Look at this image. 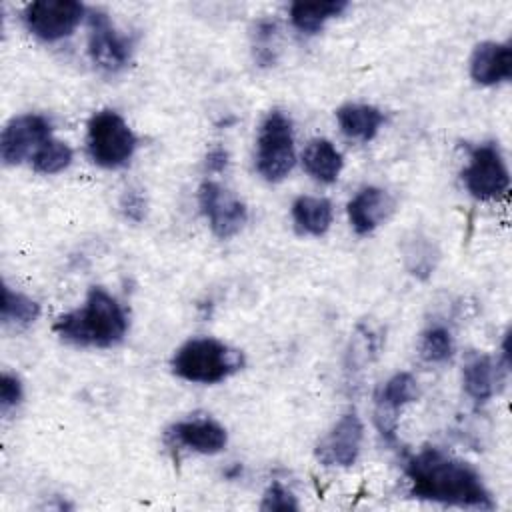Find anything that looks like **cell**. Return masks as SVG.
Returning <instances> with one entry per match:
<instances>
[{"label":"cell","instance_id":"obj_1","mask_svg":"<svg viewBox=\"0 0 512 512\" xmlns=\"http://www.w3.org/2000/svg\"><path fill=\"white\" fill-rule=\"evenodd\" d=\"M404 474L412 498L456 508L492 510L494 500L478 470L436 446L408 456Z\"/></svg>","mask_w":512,"mask_h":512},{"label":"cell","instance_id":"obj_2","mask_svg":"<svg viewBox=\"0 0 512 512\" xmlns=\"http://www.w3.org/2000/svg\"><path fill=\"white\" fill-rule=\"evenodd\" d=\"M130 320L126 308L102 286H92L84 304L60 314L54 332L60 340L80 348H112L124 340Z\"/></svg>","mask_w":512,"mask_h":512},{"label":"cell","instance_id":"obj_3","mask_svg":"<svg viewBox=\"0 0 512 512\" xmlns=\"http://www.w3.org/2000/svg\"><path fill=\"white\" fill-rule=\"evenodd\" d=\"M244 354L222 340L190 338L172 354L174 376L192 384H218L242 370Z\"/></svg>","mask_w":512,"mask_h":512},{"label":"cell","instance_id":"obj_4","mask_svg":"<svg viewBox=\"0 0 512 512\" xmlns=\"http://www.w3.org/2000/svg\"><path fill=\"white\" fill-rule=\"evenodd\" d=\"M138 146V138L128 122L110 108L90 116L86 126V150L90 160L106 170L122 168L130 162Z\"/></svg>","mask_w":512,"mask_h":512},{"label":"cell","instance_id":"obj_5","mask_svg":"<svg viewBox=\"0 0 512 512\" xmlns=\"http://www.w3.org/2000/svg\"><path fill=\"white\" fill-rule=\"evenodd\" d=\"M296 164L292 120L282 110H270L256 136L254 166L266 182H282Z\"/></svg>","mask_w":512,"mask_h":512},{"label":"cell","instance_id":"obj_6","mask_svg":"<svg viewBox=\"0 0 512 512\" xmlns=\"http://www.w3.org/2000/svg\"><path fill=\"white\" fill-rule=\"evenodd\" d=\"M462 182L466 192L480 202H494L508 194L510 172L498 144L482 142L470 148Z\"/></svg>","mask_w":512,"mask_h":512},{"label":"cell","instance_id":"obj_7","mask_svg":"<svg viewBox=\"0 0 512 512\" xmlns=\"http://www.w3.org/2000/svg\"><path fill=\"white\" fill-rule=\"evenodd\" d=\"M86 14V6L74 0H36L24 8L22 22L42 42H58L72 36Z\"/></svg>","mask_w":512,"mask_h":512},{"label":"cell","instance_id":"obj_8","mask_svg":"<svg viewBox=\"0 0 512 512\" xmlns=\"http://www.w3.org/2000/svg\"><path fill=\"white\" fill-rule=\"evenodd\" d=\"M88 54L96 68L116 74L132 58V40L114 26L106 12L92 10L88 12Z\"/></svg>","mask_w":512,"mask_h":512},{"label":"cell","instance_id":"obj_9","mask_svg":"<svg viewBox=\"0 0 512 512\" xmlns=\"http://www.w3.org/2000/svg\"><path fill=\"white\" fill-rule=\"evenodd\" d=\"M198 206L212 234L220 240L236 236L248 222L246 204L228 188L214 180H204L198 188Z\"/></svg>","mask_w":512,"mask_h":512},{"label":"cell","instance_id":"obj_10","mask_svg":"<svg viewBox=\"0 0 512 512\" xmlns=\"http://www.w3.org/2000/svg\"><path fill=\"white\" fill-rule=\"evenodd\" d=\"M364 442V424L358 414L348 412L318 440L314 456L328 468H350L356 464Z\"/></svg>","mask_w":512,"mask_h":512},{"label":"cell","instance_id":"obj_11","mask_svg":"<svg viewBox=\"0 0 512 512\" xmlns=\"http://www.w3.org/2000/svg\"><path fill=\"white\" fill-rule=\"evenodd\" d=\"M52 138V122L42 114L14 116L0 136V158L8 166H16Z\"/></svg>","mask_w":512,"mask_h":512},{"label":"cell","instance_id":"obj_12","mask_svg":"<svg viewBox=\"0 0 512 512\" xmlns=\"http://www.w3.org/2000/svg\"><path fill=\"white\" fill-rule=\"evenodd\" d=\"M418 382L410 372L392 374L376 392L374 424L386 442H396L400 412L418 400Z\"/></svg>","mask_w":512,"mask_h":512},{"label":"cell","instance_id":"obj_13","mask_svg":"<svg viewBox=\"0 0 512 512\" xmlns=\"http://www.w3.org/2000/svg\"><path fill=\"white\" fill-rule=\"evenodd\" d=\"M508 370L510 364L500 356L494 358L484 352H470L462 366V388L476 406H482L498 394Z\"/></svg>","mask_w":512,"mask_h":512},{"label":"cell","instance_id":"obj_14","mask_svg":"<svg viewBox=\"0 0 512 512\" xmlns=\"http://www.w3.org/2000/svg\"><path fill=\"white\" fill-rule=\"evenodd\" d=\"M166 440L174 448H186L196 454L212 456L226 448L228 432L210 416H190L172 424L166 430Z\"/></svg>","mask_w":512,"mask_h":512},{"label":"cell","instance_id":"obj_15","mask_svg":"<svg viewBox=\"0 0 512 512\" xmlns=\"http://www.w3.org/2000/svg\"><path fill=\"white\" fill-rule=\"evenodd\" d=\"M394 198L390 192L378 186L360 188L346 206L348 222L358 236L372 234L382 222H386L394 212Z\"/></svg>","mask_w":512,"mask_h":512},{"label":"cell","instance_id":"obj_16","mask_svg":"<svg viewBox=\"0 0 512 512\" xmlns=\"http://www.w3.org/2000/svg\"><path fill=\"white\" fill-rule=\"evenodd\" d=\"M470 76L476 84L496 86L512 76V48L508 42H480L470 56Z\"/></svg>","mask_w":512,"mask_h":512},{"label":"cell","instance_id":"obj_17","mask_svg":"<svg viewBox=\"0 0 512 512\" xmlns=\"http://www.w3.org/2000/svg\"><path fill=\"white\" fill-rule=\"evenodd\" d=\"M336 122L346 138L370 142L384 124V112L372 104L348 102L336 110Z\"/></svg>","mask_w":512,"mask_h":512},{"label":"cell","instance_id":"obj_18","mask_svg":"<svg viewBox=\"0 0 512 512\" xmlns=\"http://www.w3.org/2000/svg\"><path fill=\"white\" fill-rule=\"evenodd\" d=\"M302 166L316 182L334 184L344 168V158L328 138H312L302 152Z\"/></svg>","mask_w":512,"mask_h":512},{"label":"cell","instance_id":"obj_19","mask_svg":"<svg viewBox=\"0 0 512 512\" xmlns=\"http://www.w3.org/2000/svg\"><path fill=\"white\" fill-rule=\"evenodd\" d=\"M290 212L296 230L308 236H324L334 220L332 202L322 196H298Z\"/></svg>","mask_w":512,"mask_h":512},{"label":"cell","instance_id":"obj_20","mask_svg":"<svg viewBox=\"0 0 512 512\" xmlns=\"http://www.w3.org/2000/svg\"><path fill=\"white\" fill-rule=\"evenodd\" d=\"M348 8L344 0L330 2H294L288 10L292 26L302 34H316L324 28V24L336 16H340Z\"/></svg>","mask_w":512,"mask_h":512},{"label":"cell","instance_id":"obj_21","mask_svg":"<svg viewBox=\"0 0 512 512\" xmlns=\"http://www.w3.org/2000/svg\"><path fill=\"white\" fill-rule=\"evenodd\" d=\"M40 312H42L40 304L34 298L22 292H16L10 286L2 288V322L4 324L26 328L38 320Z\"/></svg>","mask_w":512,"mask_h":512},{"label":"cell","instance_id":"obj_22","mask_svg":"<svg viewBox=\"0 0 512 512\" xmlns=\"http://www.w3.org/2000/svg\"><path fill=\"white\" fill-rule=\"evenodd\" d=\"M418 354L428 364H446L454 354V338L442 324L428 326L418 340Z\"/></svg>","mask_w":512,"mask_h":512},{"label":"cell","instance_id":"obj_23","mask_svg":"<svg viewBox=\"0 0 512 512\" xmlns=\"http://www.w3.org/2000/svg\"><path fill=\"white\" fill-rule=\"evenodd\" d=\"M74 160V152L72 148L58 140V138H48L30 158V164L32 168L38 172V174H58V172H64Z\"/></svg>","mask_w":512,"mask_h":512},{"label":"cell","instance_id":"obj_24","mask_svg":"<svg viewBox=\"0 0 512 512\" xmlns=\"http://www.w3.org/2000/svg\"><path fill=\"white\" fill-rule=\"evenodd\" d=\"M404 262H406V268L410 270V274L424 280L434 272L436 262H438V252L428 238L414 234L404 244Z\"/></svg>","mask_w":512,"mask_h":512},{"label":"cell","instance_id":"obj_25","mask_svg":"<svg viewBox=\"0 0 512 512\" xmlns=\"http://www.w3.org/2000/svg\"><path fill=\"white\" fill-rule=\"evenodd\" d=\"M276 36V24L272 20H260L256 24V30H254V50H256V60L262 64V66H268V64H274V46H272V40Z\"/></svg>","mask_w":512,"mask_h":512},{"label":"cell","instance_id":"obj_26","mask_svg":"<svg viewBox=\"0 0 512 512\" xmlns=\"http://www.w3.org/2000/svg\"><path fill=\"white\" fill-rule=\"evenodd\" d=\"M298 500L296 496L292 494V490H288L284 484L280 482H272L264 496H262V502H260V510H266V512H272V510H298Z\"/></svg>","mask_w":512,"mask_h":512},{"label":"cell","instance_id":"obj_27","mask_svg":"<svg viewBox=\"0 0 512 512\" xmlns=\"http://www.w3.org/2000/svg\"><path fill=\"white\" fill-rule=\"evenodd\" d=\"M24 398V388H22V382L16 374H10V372H2V378H0V404H2V410H10V408H16Z\"/></svg>","mask_w":512,"mask_h":512},{"label":"cell","instance_id":"obj_28","mask_svg":"<svg viewBox=\"0 0 512 512\" xmlns=\"http://www.w3.org/2000/svg\"><path fill=\"white\" fill-rule=\"evenodd\" d=\"M120 210L126 220L142 222L146 216V198L138 188H128L120 198Z\"/></svg>","mask_w":512,"mask_h":512},{"label":"cell","instance_id":"obj_29","mask_svg":"<svg viewBox=\"0 0 512 512\" xmlns=\"http://www.w3.org/2000/svg\"><path fill=\"white\" fill-rule=\"evenodd\" d=\"M204 166H206L208 172H214V174L226 170V166H228V150L222 148V146L210 148L206 158H204Z\"/></svg>","mask_w":512,"mask_h":512}]
</instances>
